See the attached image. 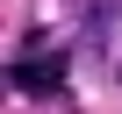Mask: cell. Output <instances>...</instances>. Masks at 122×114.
Returning a JSON list of instances; mask_svg holds the SVG:
<instances>
[{"mask_svg":"<svg viewBox=\"0 0 122 114\" xmlns=\"http://www.w3.org/2000/svg\"><path fill=\"white\" fill-rule=\"evenodd\" d=\"M65 79H72V50H22L15 64H7V86L15 93H36V100H57L65 93Z\"/></svg>","mask_w":122,"mask_h":114,"instance_id":"1","label":"cell"}]
</instances>
